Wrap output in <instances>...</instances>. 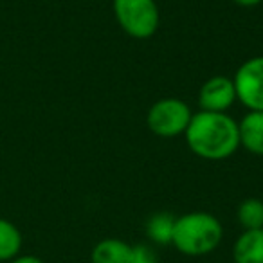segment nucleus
I'll list each match as a JSON object with an SVG mask.
<instances>
[{
	"instance_id": "obj_1",
	"label": "nucleus",
	"mask_w": 263,
	"mask_h": 263,
	"mask_svg": "<svg viewBox=\"0 0 263 263\" xmlns=\"http://www.w3.org/2000/svg\"><path fill=\"white\" fill-rule=\"evenodd\" d=\"M184 137L190 150L204 161H226L240 148L238 121L227 112H195Z\"/></svg>"
},
{
	"instance_id": "obj_2",
	"label": "nucleus",
	"mask_w": 263,
	"mask_h": 263,
	"mask_svg": "<svg viewBox=\"0 0 263 263\" xmlns=\"http://www.w3.org/2000/svg\"><path fill=\"white\" fill-rule=\"evenodd\" d=\"M223 238L222 222L208 211H193L175 220L172 245L186 256L211 254Z\"/></svg>"
},
{
	"instance_id": "obj_3",
	"label": "nucleus",
	"mask_w": 263,
	"mask_h": 263,
	"mask_svg": "<svg viewBox=\"0 0 263 263\" xmlns=\"http://www.w3.org/2000/svg\"><path fill=\"white\" fill-rule=\"evenodd\" d=\"M112 9L128 36L146 40L157 33L161 13L155 0H112Z\"/></svg>"
},
{
	"instance_id": "obj_4",
	"label": "nucleus",
	"mask_w": 263,
	"mask_h": 263,
	"mask_svg": "<svg viewBox=\"0 0 263 263\" xmlns=\"http://www.w3.org/2000/svg\"><path fill=\"white\" fill-rule=\"evenodd\" d=\"M193 117L190 105L179 98H164L155 101L146 114V124L152 134L159 137L184 136Z\"/></svg>"
},
{
	"instance_id": "obj_5",
	"label": "nucleus",
	"mask_w": 263,
	"mask_h": 263,
	"mask_svg": "<svg viewBox=\"0 0 263 263\" xmlns=\"http://www.w3.org/2000/svg\"><path fill=\"white\" fill-rule=\"evenodd\" d=\"M236 99L247 110L263 112V56H252L238 67L233 78Z\"/></svg>"
},
{
	"instance_id": "obj_6",
	"label": "nucleus",
	"mask_w": 263,
	"mask_h": 263,
	"mask_svg": "<svg viewBox=\"0 0 263 263\" xmlns=\"http://www.w3.org/2000/svg\"><path fill=\"white\" fill-rule=\"evenodd\" d=\"M236 101V88L227 76L209 78L198 90V105L205 112H227Z\"/></svg>"
},
{
	"instance_id": "obj_7",
	"label": "nucleus",
	"mask_w": 263,
	"mask_h": 263,
	"mask_svg": "<svg viewBox=\"0 0 263 263\" xmlns=\"http://www.w3.org/2000/svg\"><path fill=\"white\" fill-rule=\"evenodd\" d=\"M240 146L252 155H263V112L249 110L241 121H238Z\"/></svg>"
},
{
	"instance_id": "obj_8",
	"label": "nucleus",
	"mask_w": 263,
	"mask_h": 263,
	"mask_svg": "<svg viewBox=\"0 0 263 263\" xmlns=\"http://www.w3.org/2000/svg\"><path fill=\"white\" fill-rule=\"evenodd\" d=\"M234 263H263V229L243 231L233 245Z\"/></svg>"
},
{
	"instance_id": "obj_9",
	"label": "nucleus",
	"mask_w": 263,
	"mask_h": 263,
	"mask_svg": "<svg viewBox=\"0 0 263 263\" xmlns=\"http://www.w3.org/2000/svg\"><path fill=\"white\" fill-rule=\"evenodd\" d=\"M92 263H132V245L119 238L98 241L90 252Z\"/></svg>"
},
{
	"instance_id": "obj_10",
	"label": "nucleus",
	"mask_w": 263,
	"mask_h": 263,
	"mask_svg": "<svg viewBox=\"0 0 263 263\" xmlns=\"http://www.w3.org/2000/svg\"><path fill=\"white\" fill-rule=\"evenodd\" d=\"M175 220L172 213H155L146 222V236L157 245H172L173 231H175Z\"/></svg>"
},
{
	"instance_id": "obj_11",
	"label": "nucleus",
	"mask_w": 263,
	"mask_h": 263,
	"mask_svg": "<svg viewBox=\"0 0 263 263\" xmlns=\"http://www.w3.org/2000/svg\"><path fill=\"white\" fill-rule=\"evenodd\" d=\"M22 249V233L13 222L0 218V263L11 261L20 254Z\"/></svg>"
},
{
	"instance_id": "obj_12",
	"label": "nucleus",
	"mask_w": 263,
	"mask_h": 263,
	"mask_svg": "<svg viewBox=\"0 0 263 263\" xmlns=\"http://www.w3.org/2000/svg\"><path fill=\"white\" fill-rule=\"evenodd\" d=\"M238 223L243 231L263 229V200L259 198H245L236 209Z\"/></svg>"
},
{
	"instance_id": "obj_13",
	"label": "nucleus",
	"mask_w": 263,
	"mask_h": 263,
	"mask_svg": "<svg viewBox=\"0 0 263 263\" xmlns=\"http://www.w3.org/2000/svg\"><path fill=\"white\" fill-rule=\"evenodd\" d=\"M132 263H159L157 252L146 243L132 245Z\"/></svg>"
},
{
	"instance_id": "obj_14",
	"label": "nucleus",
	"mask_w": 263,
	"mask_h": 263,
	"mask_svg": "<svg viewBox=\"0 0 263 263\" xmlns=\"http://www.w3.org/2000/svg\"><path fill=\"white\" fill-rule=\"evenodd\" d=\"M9 263H44V259H40L38 256H33V254H24V256H16L13 258Z\"/></svg>"
},
{
	"instance_id": "obj_15",
	"label": "nucleus",
	"mask_w": 263,
	"mask_h": 263,
	"mask_svg": "<svg viewBox=\"0 0 263 263\" xmlns=\"http://www.w3.org/2000/svg\"><path fill=\"white\" fill-rule=\"evenodd\" d=\"M234 4L241 6V8H254V6L261 4L263 0H233Z\"/></svg>"
}]
</instances>
